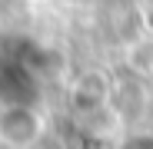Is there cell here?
<instances>
[{"instance_id": "2", "label": "cell", "mask_w": 153, "mask_h": 149, "mask_svg": "<svg viewBox=\"0 0 153 149\" xmlns=\"http://www.w3.org/2000/svg\"><path fill=\"white\" fill-rule=\"evenodd\" d=\"M97 83H103V76H100V73H87V76L73 86V99H76L83 109H97V106L107 99V86L97 90Z\"/></svg>"}, {"instance_id": "1", "label": "cell", "mask_w": 153, "mask_h": 149, "mask_svg": "<svg viewBox=\"0 0 153 149\" xmlns=\"http://www.w3.org/2000/svg\"><path fill=\"white\" fill-rule=\"evenodd\" d=\"M43 136V116L27 103L0 106V142L10 149H30Z\"/></svg>"}]
</instances>
